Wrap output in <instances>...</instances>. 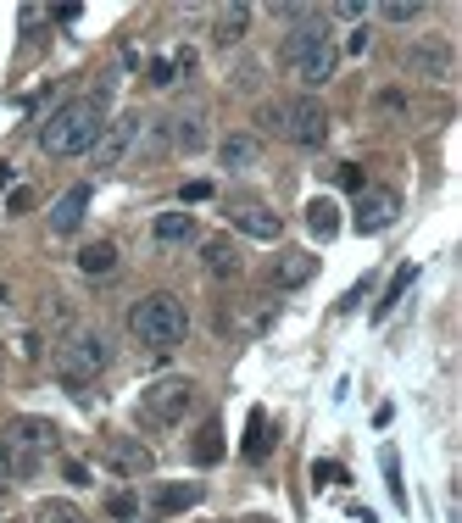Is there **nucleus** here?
<instances>
[{
	"instance_id": "1",
	"label": "nucleus",
	"mask_w": 462,
	"mask_h": 523,
	"mask_svg": "<svg viewBox=\"0 0 462 523\" xmlns=\"http://www.w3.org/2000/svg\"><path fill=\"white\" fill-rule=\"evenodd\" d=\"M100 129H107V107H100L95 95H78V100H61V107L39 123V151L68 162V156H84L95 151Z\"/></svg>"
},
{
	"instance_id": "2",
	"label": "nucleus",
	"mask_w": 462,
	"mask_h": 523,
	"mask_svg": "<svg viewBox=\"0 0 462 523\" xmlns=\"http://www.w3.org/2000/svg\"><path fill=\"white\" fill-rule=\"evenodd\" d=\"M284 67L296 83H307V90H323V83L334 78V67H340V51H334L329 39V23L318 12L301 17V23H290L284 34Z\"/></svg>"
},
{
	"instance_id": "3",
	"label": "nucleus",
	"mask_w": 462,
	"mask_h": 523,
	"mask_svg": "<svg viewBox=\"0 0 462 523\" xmlns=\"http://www.w3.org/2000/svg\"><path fill=\"white\" fill-rule=\"evenodd\" d=\"M129 334L139 345H151V351H173V345H184V334H190V312H184L179 296L156 289V296L129 306Z\"/></svg>"
},
{
	"instance_id": "4",
	"label": "nucleus",
	"mask_w": 462,
	"mask_h": 523,
	"mask_svg": "<svg viewBox=\"0 0 462 523\" xmlns=\"http://www.w3.org/2000/svg\"><path fill=\"white\" fill-rule=\"evenodd\" d=\"M107 362H112V340L100 329H78L56 351V373H61V384H73V390H84L95 373H107Z\"/></svg>"
},
{
	"instance_id": "5",
	"label": "nucleus",
	"mask_w": 462,
	"mask_h": 523,
	"mask_svg": "<svg viewBox=\"0 0 462 523\" xmlns=\"http://www.w3.org/2000/svg\"><path fill=\"white\" fill-rule=\"evenodd\" d=\"M195 407V384L190 379H156V384H145L139 395V424H151V429H173L184 424Z\"/></svg>"
},
{
	"instance_id": "6",
	"label": "nucleus",
	"mask_w": 462,
	"mask_h": 523,
	"mask_svg": "<svg viewBox=\"0 0 462 523\" xmlns=\"http://www.w3.org/2000/svg\"><path fill=\"white\" fill-rule=\"evenodd\" d=\"M56 440H61V429L51 424V417H12V424H6L12 468H23V473H34V468H39V456L56 451Z\"/></svg>"
},
{
	"instance_id": "7",
	"label": "nucleus",
	"mask_w": 462,
	"mask_h": 523,
	"mask_svg": "<svg viewBox=\"0 0 462 523\" xmlns=\"http://www.w3.org/2000/svg\"><path fill=\"white\" fill-rule=\"evenodd\" d=\"M290 145H301V151H318L329 139V112L318 95H301V100H284V129H279Z\"/></svg>"
},
{
	"instance_id": "8",
	"label": "nucleus",
	"mask_w": 462,
	"mask_h": 523,
	"mask_svg": "<svg viewBox=\"0 0 462 523\" xmlns=\"http://www.w3.org/2000/svg\"><path fill=\"white\" fill-rule=\"evenodd\" d=\"M395 218H402V195L385 190V184H379V190H362V195H356V218H351L356 234H385Z\"/></svg>"
},
{
	"instance_id": "9",
	"label": "nucleus",
	"mask_w": 462,
	"mask_h": 523,
	"mask_svg": "<svg viewBox=\"0 0 462 523\" xmlns=\"http://www.w3.org/2000/svg\"><path fill=\"white\" fill-rule=\"evenodd\" d=\"M139 129H145V117H117V123L100 129V139H95V167H100V173H107V167H123V156L134 151Z\"/></svg>"
},
{
	"instance_id": "10",
	"label": "nucleus",
	"mask_w": 462,
	"mask_h": 523,
	"mask_svg": "<svg viewBox=\"0 0 462 523\" xmlns=\"http://www.w3.org/2000/svg\"><path fill=\"white\" fill-rule=\"evenodd\" d=\"M195 501H201V485H195V479H173V485H156V490H151V501H145V512H151V518L162 523V518H179V512H190Z\"/></svg>"
},
{
	"instance_id": "11",
	"label": "nucleus",
	"mask_w": 462,
	"mask_h": 523,
	"mask_svg": "<svg viewBox=\"0 0 462 523\" xmlns=\"http://www.w3.org/2000/svg\"><path fill=\"white\" fill-rule=\"evenodd\" d=\"M228 223H235L240 234H251V240H279V234H284V218L267 212L262 201H240L235 212H228Z\"/></svg>"
},
{
	"instance_id": "12",
	"label": "nucleus",
	"mask_w": 462,
	"mask_h": 523,
	"mask_svg": "<svg viewBox=\"0 0 462 523\" xmlns=\"http://www.w3.org/2000/svg\"><path fill=\"white\" fill-rule=\"evenodd\" d=\"M201 267H206L212 279L228 284V279H240V273H245V257H240V245L228 240V234H212V240L201 245Z\"/></svg>"
},
{
	"instance_id": "13",
	"label": "nucleus",
	"mask_w": 462,
	"mask_h": 523,
	"mask_svg": "<svg viewBox=\"0 0 462 523\" xmlns=\"http://www.w3.org/2000/svg\"><path fill=\"white\" fill-rule=\"evenodd\" d=\"M107 468L123 473V479H145L156 468V456H151V446H139V440H107Z\"/></svg>"
},
{
	"instance_id": "14",
	"label": "nucleus",
	"mask_w": 462,
	"mask_h": 523,
	"mask_svg": "<svg viewBox=\"0 0 462 523\" xmlns=\"http://www.w3.org/2000/svg\"><path fill=\"white\" fill-rule=\"evenodd\" d=\"M90 201H95L90 184H73V190L51 206V234H73V228L84 223V212H90Z\"/></svg>"
},
{
	"instance_id": "15",
	"label": "nucleus",
	"mask_w": 462,
	"mask_h": 523,
	"mask_svg": "<svg viewBox=\"0 0 462 523\" xmlns=\"http://www.w3.org/2000/svg\"><path fill=\"white\" fill-rule=\"evenodd\" d=\"M407 73H418V78H451V51L446 45H434V39H418V45L407 51Z\"/></svg>"
},
{
	"instance_id": "16",
	"label": "nucleus",
	"mask_w": 462,
	"mask_h": 523,
	"mask_svg": "<svg viewBox=\"0 0 462 523\" xmlns=\"http://www.w3.org/2000/svg\"><path fill=\"white\" fill-rule=\"evenodd\" d=\"M312 273H318V257H312V250H284V257H273V284L279 289H301Z\"/></svg>"
},
{
	"instance_id": "17",
	"label": "nucleus",
	"mask_w": 462,
	"mask_h": 523,
	"mask_svg": "<svg viewBox=\"0 0 462 523\" xmlns=\"http://www.w3.org/2000/svg\"><path fill=\"white\" fill-rule=\"evenodd\" d=\"M257 156H262V139H257V134H228V139L218 145V162L228 167V173H245V167H257Z\"/></svg>"
},
{
	"instance_id": "18",
	"label": "nucleus",
	"mask_w": 462,
	"mask_h": 523,
	"mask_svg": "<svg viewBox=\"0 0 462 523\" xmlns=\"http://www.w3.org/2000/svg\"><path fill=\"white\" fill-rule=\"evenodd\" d=\"M151 240L156 245H190L195 240V212H162L151 223Z\"/></svg>"
},
{
	"instance_id": "19",
	"label": "nucleus",
	"mask_w": 462,
	"mask_h": 523,
	"mask_svg": "<svg viewBox=\"0 0 462 523\" xmlns=\"http://www.w3.org/2000/svg\"><path fill=\"white\" fill-rule=\"evenodd\" d=\"M245 28H251V6H218V17H212V39L218 45H240L245 39Z\"/></svg>"
},
{
	"instance_id": "20",
	"label": "nucleus",
	"mask_w": 462,
	"mask_h": 523,
	"mask_svg": "<svg viewBox=\"0 0 462 523\" xmlns=\"http://www.w3.org/2000/svg\"><path fill=\"white\" fill-rule=\"evenodd\" d=\"M78 273H90V279L117 273V245L112 240H90V245L78 250Z\"/></svg>"
},
{
	"instance_id": "21",
	"label": "nucleus",
	"mask_w": 462,
	"mask_h": 523,
	"mask_svg": "<svg viewBox=\"0 0 462 523\" xmlns=\"http://www.w3.org/2000/svg\"><path fill=\"white\" fill-rule=\"evenodd\" d=\"M167 134H173V145H179V151H201V145H206V117H201V112L167 117Z\"/></svg>"
},
{
	"instance_id": "22",
	"label": "nucleus",
	"mask_w": 462,
	"mask_h": 523,
	"mask_svg": "<svg viewBox=\"0 0 462 523\" xmlns=\"http://www.w3.org/2000/svg\"><path fill=\"white\" fill-rule=\"evenodd\" d=\"M190 456H195L201 468L223 463V424H218V417H206V424H201V434L190 440Z\"/></svg>"
},
{
	"instance_id": "23",
	"label": "nucleus",
	"mask_w": 462,
	"mask_h": 523,
	"mask_svg": "<svg viewBox=\"0 0 462 523\" xmlns=\"http://www.w3.org/2000/svg\"><path fill=\"white\" fill-rule=\"evenodd\" d=\"M307 228H312L318 240H334V234H340V206H334L329 195H318V201L307 206Z\"/></svg>"
},
{
	"instance_id": "24",
	"label": "nucleus",
	"mask_w": 462,
	"mask_h": 523,
	"mask_svg": "<svg viewBox=\"0 0 462 523\" xmlns=\"http://www.w3.org/2000/svg\"><path fill=\"white\" fill-rule=\"evenodd\" d=\"M412 284H418V267L407 262V267H402V273H395V279H390V289H385V301H379V306H373V323H385V318H390V312H395V306H402V301H407V289H412Z\"/></svg>"
},
{
	"instance_id": "25",
	"label": "nucleus",
	"mask_w": 462,
	"mask_h": 523,
	"mask_svg": "<svg viewBox=\"0 0 462 523\" xmlns=\"http://www.w3.org/2000/svg\"><path fill=\"white\" fill-rule=\"evenodd\" d=\"M245 456H251V463H262V456L273 451V434H267V412L257 407V412H251V429H245V446H240Z\"/></svg>"
},
{
	"instance_id": "26",
	"label": "nucleus",
	"mask_w": 462,
	"mask_h": 523,
	"mask_svg": "<svg viewBox=\"0 0 462 523\" xmlns=\"http://www.w3.org/2000/svg\"><path fill=\"white\" fill-rule=\"evenodd\" d=\"M34 523H84V512L73 507V501H39V507H34Z\"/></svg>"
},
{
	"instance_id": "27",
	"label": "nucleus",
	"mask_w": 462,
	"mask_h": 523,
	"mask_svg": "<svg viewBox=\"0 0 462 523\" xmlns=\"http://www.w3.org/2000/svg\"><path fill=\"white\" fill-rule=\"evenodd\" d=\"M379 463H385V485H390V501L395 507H407V485H402V456H395V446L379 451Z\"/></svg>"
},
{
	"instance_id": "28",
	"label": "nucleus",
	"mask_w": 462,
	"mask_h": 523,
	"mask_svg": "<svg viewBox=\"0 0 462 523\" xmlns=\"http://www.w3.org/2000/svg\"><path fill=\"white\" fill-rule=\"evenodd\" d=\"M134 145H139V156H162L167 145H173V134H167V123H151V134L134 139Z\"/></svg>"
},
{
	"instance_id": "29",
	"label": "nucleus",
	"mask_w": 462,
	"mask_h": 523,
	"mask_svg": "<svg viewBox=\"0 0 462 523\" xmlns=\"http://www.w3.org/2000/svg\"><path fill=\"white\" fill-rule=\"evenodd\" d=\"M379 17H385V23H412V17H418V0H385Z\"/></svg>"
},
{
	"instance_id": "30",
	"label": "nucleus",
	"mask_w": 462,
	"mask_h": 523,
	"mask_svg": "<svg viewBox=\"0 0 462 523\" xmlns=\"http://www.w3.org/2000/svg\"><path fill=\"white\" fill-rule=\"evenodd\" d=\"M334 178H340V190H356V195L368 190V178H362V167H356V162H346V167H334Z\"/></svg>"
},
{
	"instance_id": "31",
	"label": "nucleus",
	"mask_w": 462,
	"mask_h": 523,
	"mask_svg": "<svg viewBox=\"0 0 462 523\" xmlns=\"http://www.w3.org/2000/svg\"><path fill=\"white\" fill-rule=\"evenodd\" d=\"M107 507H112V518H139V501H134L129 490H112V495H107Z\"/></svg>"
},
{
	"instance_id": "32",
	"label": "nucleus",
	"mask_w": 462,
	"mask_h": 523,
	"mask_svg": "<svg viewBox=\"0 0 462 523\" xmlns=\"http://www.w3.org/2000/svg\"><path fill=\"white\" fill-rule=\"evenodd\" d=\"M312 479H318V485H346V468L340 463H312Z\"/></svg>"
},
{
	"instance_id": "33",
	"label": "nucleus",
	"mask_w": 462,
	"mask_h": 523,
	"mask_svg": "<svg viewBox=\"0 0 462 523\" xmlns=\"http://www.w3.org/2000/svg\"><path fill=\"white\" fill-rule=\"evenodd\" d=\"M257 123H262L267 134H279V129H284V107H279V100H273V107H262V112H257Z\"/></svg>"
},
{
	"instance_id": "34",
	"label": "nucleus",
	"mask_w": 462,
	"mask_h": 523,
	"mask_svg": "<svg viewBox=\"0 0 462 523\" xmlns=\"http://www.w3.org/2000/svg\"><path fill=\"white\" fill-rule=\"evenodd\" d=\"M28 206H34V190H28V184H17V190L6 195V212L17 218V212H28Z\"/></svg>"
},
{
	"instance_id": "35",
	"label": "nucleus",
	"mask_w": 462,
	"mask_h": 523,
	"mask_svg": "<svg viewBox=\"0 0 462 523\" xmlns=\"http://www.w3.org/2000/svg\"><path fill=\"white\" fill-rule=\"evenodd\" d=\"M173 78H179V73H173V61H167V56H156V61H151V83H156V90H167Z\"/></svg>"
},
{
	"instance_id": "36",
	"label": "nucleus",
	"mask_w": 462,
	"mask_h": 523,
	"mask_svg": "<svg viewBox=\"0 0 462 523\" xmlns=\"http://www.w3.org/2000/svg\"><path fill=\"white\" fill-rule=\"evenodd\" d=\"M329 12H334V17H346V23H356V17H368V6H362V0H334Z\"/></svg>"
},
{
	"instance_id": "37",
	"label": "nucleus",
	"mask_w": 462,
	"mask_h": 523,
	"mask_svg": "<svg viewBox=\"0 0 462 523\" xmlns=\"http://www.w3.org/2000/svg\"><path fill=\"white\" fill-rule=\"evenodd\" d=\"M195 201H212V184H206V178H190V184H184V206H195Z\"/></svg>"
},
{
	"instance_id": "38",
	"label": "nucleus",
	"mask_w": 462,
	"mask_h": 523,
	"mask_svg": "<svg viewBox=\"0 0 462 523\" xmlns=\"http://www.w3.org/2000/svg\"><path fill=\"white\" fill-rule=\"evenodd\" d=\"M17 357H23V362H39V334H34V329L17 334Z\"/></svg>"
},
{
	"instance_id": "39",
	"label": "nucleus",
	"mask_w": 462,
	"mask_h": 523,
	"mask_svg": "<svg viewBox=\"0 0 462 523\" xmlns=\"http://www.w3.org/2000/svg\"><path fill=\"white\" fill-rule=\"evenodd\" d=\"M61 473H68V485H95V479H90V468H84V463H68Z\"/></svg>"
},
{
	"instance_id": "40",
	"label": "nucleus",
	"mask_w": 462,
	"mask_h": 523,
	"mask_svg": "<svg viewBox=\"0 0 462 523\" xmlns=\"http://www.w3.org/2000/svg\"><path fill=\"white\" fill-rule=\"evenodd\" d=\"M346 51H351V56H362V51H368V28H351V39H346Z\"/></svg>"
},
{
	"instance_id": "41",
	"label": "nucleus",
	"mask_w": 462,
	"mask_h": 523,
	"mask_svg": "<svg viewBox=\"0 0 462 523\" xmlns=\"http://www.w3.org/2000/svg\"><path fill=\"white\" fill-rule=\"evenodd\" d=\"M0 479H12V451H6V440H0Z\"/></svg>"
},
{
	"instance_id": "42",
	"label": "nucleus",
	"mask_w": 462,
	"mask_h": 523,
	"mask_svg": "<svg viewBox=\"0 0 462 523\" xmlns=\"http://www.w3.org/2000/svg\"><path fill=\"white\" fill-rule=\"evenodd\" d=\"M0 306H6V284H0Z\"/></svg>"
},
{
	"instance_id": "43",
	"label": "nucleus",
	"mask_w": 462,
	"mask_h": 523,
	"mask_svg": "<svg viewBox=\"0 0 462 523\" xmlns=\"http://www.w3.org/2000/svg\"><path fill=\"white\" fill-rule=\"evenodd\" d=\"M251 523H267V518H251Z\"/></svg>"
}]
</instances>
